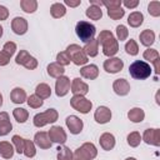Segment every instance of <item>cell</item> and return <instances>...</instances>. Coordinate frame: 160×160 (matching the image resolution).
<instances>
[{"label":"cell","mask_w":160,"mask_h":160,"mask_svg":"<svg viewBox=\"0 0 160 160\" xmlns=\"http://www.w3.org/2000/svg\"><path fill=\"white\" fill-rule=\"evenodd\" d=\"M22 154L26 158H34L36 155V149H35V144L31 140L25 139V144H24V151Z\"/></svg>","instance_id":"obj_34"},{"label":"cell","mask_w":160,"mask_h":160,"mask_svg":"<svg viewBox=\"0 0 160 160\" xmlns=\"http://www.w3.org/2000/svg\"><path fill=\"white\" fill-rule=\"evenodd\" d=\"M50 14H51L52 18L60 19V18H62L66 14V8L61 2H55V4H52L50 6Z\"/></svg>","instance_id":"obj_30"},{"label":"cell","mask_w":160,"mask_h":160,"mask_svg":"<svg viewBox=\"0 0 160 160\" xmlns=\"http://www.w3.org/2000/svg\"><path fill=\"white\" fill-rule=\"evenodd\" d=\"M85 14L90 20H100L102 18V10L100 6H96V5H90L86 9Z\"/></svg>","instance_id":"obj_31"},{"label":"cell","mask_w":160,"mask_h":160,"mask_svg":"<svg viewBox=\"0 0 160 160\" xmlns=\"http://www.w3.org/2000/svg\"><path fill=\"white\" fill-rule=\"evenodd\" d=\"M70 61H71V59H70V56H69V54H68L66 51H60V52L56 55V62H58L59 65H61V66L69 65Z\"/></svg>","instance_id":"obj_43"},{"label":"cell","mask_w":160,"mask_h":160,"mask_svg":"<svg viewBox=\"0 0 160 160\" xmlns=\"http://www.w3.org/2000/svg\"><path fill=\"white\" fill-rule=\"evenodd\" d=\"M70 105L74 110L81 114H88L92 108V102L85 96H80V95H74L70 99Z\"/></svg>","instance_id":"obj_7"},{"label":"cell","mask_w":160,"mask_h":160,"mask_svg":"<svg viewBox=\"0 0 160 160\" xmlns=\"http://www.w3.org/2000/svg\"><path fill=\"white\" fill-rule=\"evenodd\" d=\"M121 4H124L125 8H128V9H134L139 5V1L138 0H124V1H121Z\"/></svg>","instance_id":"obj_48"},{"label":"cell","mask_w":160,"mask_h":160,"mask_svg":"<svg viewBox=\"0 0 160 160\" xmlns=\"http://www.w3.org/2000/svg\"><path fill=\"white\" fill-rule=\"evenodd\" d=\"M101 2H102V5L106 6L108 9L121 6V0H104V1H101Z\"/></svg>","instance_id":"obj_46"},{"label":"cell","mask_w":160,"mask_h":160,"mask_svg":"<svg viewBox=\"0 0 160 160\" xmlns=\"http://www.w3.org/2000/svg\"><path fill=\"white\" fill-rule=\"evenodd\" d=\"M2 51H5L6 54H9L10 56H12V55L15 54V51H16V44L12 42V41L5 42L4 46H2Z\"/></svg>","instance_id":"obj_45"},{"label":"cell","mask_w":160,"mask_h":160,"mask_svg":"<svg viewBox=\"0 0 160 160\" xmlns=\"http://www.w3.org/2000/svg\"><path fill=\"white\" fill-rule=\"evenodd\" d=\"M98 42L102 46V54L105 56H114L119 51V42L114 38V34L110 30H102L100 31L98 36Z\"/></svg>","instance_id":"obj_1"},{"label":"cell","mask_w":160,"mask_h":160,"mask_svg":"<svg viewBox=\"0 0 160 160\" xmlns=\"http://www.w3.org/2000/svg\"><path fill=\"white\" fill-rule=\"evenodd\" d=\"M15 62L18 65H22L28 70H34L38 68V60L31 56L26 50H20L15 58Z\"/></svg>","instance_id":"obj_8"},{"label":"cell","mask_w":160,"mask_h":160,"mask_svg":"<svg viewBox=\"0 0 160 160\" xmlns=\"http://www.w3.org/2000/svg\"><path fill=\"white\" fill-rule=\"evenodd\" d=\"M142 22H144V15L140 11H132L128 16V24L131 28H139Z\"/></svg>","instance_id":"obj_26"},{"label":"cell","mask_w":160,"mask_h":160,"mask_svg":"<svg viewBox=\"0 0 160 160\" xmlns=\"http://www.w3.org/2000/svg\"><path fill=\"white\" fill-rule=\"evenodd\" d=\"M129 72H130L131 78H134L136 80H145L151 75V68L148 62L136 60L132 64H130Z\"/></svg>","instance_id":"obj_2"},{"label":"cell","mask_w":160,"mask_h":160,"mask_svg":"<svg viewBox=\"0 0 160 160\" xmlns=\"http://www.w3.org/2000/svg\"><path fill=\"white\" fill-rule=\"evenodd\" d=\"M125 160H136V159H135V158H126Z\"/></svg>","instance_id":"obj_54"},{"label":"cell","mask_w":160,"mask_h":160,"mask_svg":"<svg viewBox=\"0 0 160 160\" xmlns=\"http://www.w3.org/2000/svg\"><path fill=\"white\" fill-rule=\"evenodd\" d=\"M48 135H49V139H50L51 142L64 144L68 140V135H66L65 130L61 126H56V125L51 126L49 132H48Z\"/></svg>","instance_id":"obj_9"},{"label":"cell","mask_w":160,"mask_h":160,"mask_svg":"<svg viewBox=\"0 0 160 160\" xmlns=\"http://www.w3.org/2000/svg\"><path fill=\"white\" fill-rule=\"evenodd\" d=\"M11 140H12V144H14V146H15L16 152L22 154V151H24V144H25V139H24V138H21L20 135H14Z\"/></svg>","instance_id":"obj_40"},{"label":"cell","mask_w":160,"mask_h":160,"mask_svg":"<svg viewBox=\"0 0 160 160\" xmlns=\"http://www.w3.org/2000/svg\"><path fill=\"white\" fill-rule=\"evenodd\" d=\"M98 155L96 146L92 142H84L72 154V160H92Z\"/></svg>","instance_id":"obj_4"},{"label":"cell","mask_w":160,"mask_h":160,"mask_svg":"<svg viewBox=\"0 0 160 160\" xmlns=\"http://www.w3.org/2000/svg\"><path fill=\"white\" fill-rule=\"evenodd\" d=\"M35 95L39 96L41 100L48 99V98H50V95H51V88H50L48 84H45V82H40V84L35 88Z\"/></svg>","instance_id":"obj_28"},{"label":"cell","mask_w":160,"mask_h":160,"mask_svg":"<svg viewBox=\"0 0 160 160\" xmlns=\"http://www.w3.org/2000/svg\"><path fill=\"white\" fill-rule=\"evenodd\" d=\"M20 8L26 14H32L38 9V1L36 0H21L20 1Z\"/></svg>","instance_id":"obj_32"},{"label":"cell","mask_w":160,"mask_h":160,"mask_svg":"<svg viewBox=\"0 0 160 160\" xmlns=\"http://www.w3.org/2000/svg\"><path fill=\"white\" fill-rule=\"evenodd\" d=\"M125 51L129 55H131V56L138 55L139 54V45H138V42L135 40H132V39L128 40V42L125 44Z\"/></svg>","instance_id":"obj_37"},{"label":"cell","mask_w":160,"mask_h":160,"mask_svg":"<svg viewBox=\"0 0 160 160\" xmlns=\"http://www.w3.org/2000/svg\"><path fill=\"white\" fill-rule=\"evenodd\" d=\"M8 18H9V10L4 5H0V21L6 20Z\"/></svg>","instance_id":"obj_49"},{"label":"cell","mask_w":160,"mask_h":160,"mask_svg":"<svg viewBox=\"0 0 160 160\" xmlns=\"http://www.w3.org/2000/svg\"><path fill=\"white\" fill-rule=\"evenodd\" d=\"M124 68V61L119 58H109L104 61V70L109 74H116Z\"/></svg>","instance_id":"obj_11"},{"label":"cell","mask_w":160,"mask_h":160,"mask_svg":"<svg viewBox=\"0 0 160 160\" xmlns=\"http://www.w3.org/2000/svg\"><path fill=\"white\" fill-rule=\"evenodd\" d=\"M141 140H144L148 145L159 146L160 145V130L159 129H146L144 131V135L141 136Z\"/></svg>","instance_id":"obj_12"},{"label":"cell","mask_w":160,"mask_h":160,"mask_svg":"<svg viewBox=\"0 0 160 160\" xmlns=\"http://www.w3.org/2000/svg\"><path fill=\"white\" fill-rule=\"evenodd\" d=\"M1 105H2V95L0 94V106H1Z\"/></svg>","instance_id":"obj_53"},{"label":"cell","mask_w":160,"mask_h":160,"mask_svg":"<svg viewBox=\"0 0 160 160\" xmlns=\"http://www.w3.org/2000/svg\"><path fill=\"white\" fill-rule=\"evenodd\" d=\"M11 30L16 35H24L28 31V21L21 16H16L11 20Z\"/></svg>","instance_id":"obj_17"},{"label":"cell","mask_w":160,"mask_h":160,"mask_svg":"<svg viewBox=\"0 0 160 160\" xmlns=\"http://www.w3.org/2000/svg\"><path fill=\"white\" fill-rule=\"evenodd\" d=\"M46 70H48L49 76H51V78H56V79H58V78H60V76H62V75H64V72H65L64 66L59 65L58 62H50V64L48 65Z\"/></svg>","instance_id":"obj_25"},{"label":"cell","mask_w":160,"mask_h":160,"mask_svg":"<svg viewBox=\"0 0 160 160\" xmlns=\"http://www.w3.org/2000/svg\"><path fill=\"white\" fill-rule=\"evenodd\" d=\"M58 160H72V152L68 146L58 148Z\"/></svg>","instance_id":"obj_35"},{"label":"cell","mask_w":160,"mask_h":160,"mask_svg":"<svg viewBox=\"0 0 160 160\" xmlns=\"http://www.w3.org/2000/svg\"><path fill=\"white\" fill-rule=\"evenodd\" d=\"M34 144L38 145L40 149H50L51 148V141L49 139L48 132H45V131H39L35 134Z\"/></svg>","instance_id":"obj_18"},{"label":"cell","mask_w":160,"mask_h":160,"mask_svg":"<svg viewBox=\"0 0 160 160\" xmlns=\"http://www.w3.org/2000/svg\"><path fill=\"white\" fill-rule=\"evenodd\" d=\"M80 75L85 79H89V80H94L99 76V68L94 64H90V65H85L80 69Z\"/></svg>","instance_id":"obj_20"},{"label":"cell","mask_w":160,"mask_h":160,"mask_svg":"<svg viewBox=\"0 0 160 160\" xmlns=\"http://www.w3.org/2000/svg\"><path fill=\"white\" fill-rule=\"evenodd\" d=\"M80 4H81L80 0H76V1H72V0H65V5H68V6H70V8H76V6H79Z\"/></svg>","instance_id":"obj_50"},{"label":"cell","mask_w":160,"mask_h":160,"mask_svg":"<svg viewBox=\"0 0 160 160\" xmlns=\"http://www.w3.org/2000/svg\"><path fill=\"white\" fill-rule=\"evenodd\" d=\"M126 140H128L129 146H131V148H136V146L140 145L141 135H140V132H138V131H132V132H130V134L128 135Z\"/></svg>","instance_id":"obj_36"},{"label":"cell","mask_w":160,"mask_h":160,"mask_svg":"<svg viewBox=\"0 0 160 160\" xmlns=\"http://www.w3.org/2000/svg\"><path fill=\"white\" fill-rule=\"evenodd\" d=\"M94 119L98 124H106L111 119V110L108 106H99L94 112Z\"/></svg>","instance_id":"obj_15"},{"label":"cell","mask_w":160,"mask_h":160,"mask_svg":"<svg viewBox=\"0 0 160 160\" xmlns=\"http://www.w3.org/2000/svg\"><path fill=\"white\" fill-rule=\"evenodd\" d=\"M10 55L9 54H6L5 51H0V66H5V65H8L9 64V61H10Z\"/></svg>","instance_id":"obj_47"},{"label":"cell","mask_w":160,"mask_h":160,"mask_svg":"<svg viewBox=\"0 0 160 160\" xmlns=\"http://www.w3.org/2000/svg\"><path fill=\"white\" fill-rule=\"evenodd\" d=\"M65 122H66V126H68V129L70 130V132L74 134V135L80 134L81 130H82V128H84V122H82V120H81L80 118L75 116V115H70V116H68L66 120H65Z\"/></svg>","instance_id":"obj_13"},{"label":"cell","mask_w":160,"mask_h":160,"mask_svg":"<svg viewBox=\"0 0 160 160\" xmlns=\"http://www.w3.org/2000/svg\"><path fill=\"white\" fill-rule=\"evenodd\" d=\"M26 102H28V105H29L30 108H32V109H39L40 106H42L44 100H41L39 96H36V95L34 94V95H30V96L26 99Z\"/></svg>","instance_id":"obj_39"},{"label":"cell","mask_w":160,"mask_h":160,"mask_svg":"<svg viewBox=\"0 0 160 160\" xmlns=\"http://www.w3.org/2000/svg\"><path fill=\"white\" fill-rule=\"evenodd\" d=\"M70 86H71V84H70V79L68 76L62 75V76L58 78L56 82H55V92H56V95L59 98L65 96L70 91Z\"/></svg>","instance_id":"obj_10"},{"label":"cell","mask_w":160,"mask_h":160,"mask_svg":"<svg viewBox=\"0 0 160 160\" xmlns=\"http://www.w3.org/2000/svg\"><path fill=\"white\" fill-rule=\"evenodd\" d=\"M66 52L69 54L71 61H72L75 65H78V66L85 65V64L88 62V56L85 55L82 48H80L78 44H71V45H69V46L66 48Z\"/></svg>","instance_id":"obj_6"},{"label":"cell","mask_w":160,"mask_h":160,"mask_svg":"<svg viewBox=\"0 0 160 160\" xmlns=\"http://www.w3.org/2000/svg\"><path fill=\"white\" fill-rule=\"evenodd\" d=\"M11 130H12V125L10 122L9 114L5 111H1L0 112V136L8 135Z\"/></svg>","instance_id":"obj_19"},{"label":"cell","mask_w":160,"mask_h":160,"mask_svg":"<svg viewBox=\"0 0 160 160\" xmlns=\"http://www.w3.org/2000/svg\"><path fill=\"white\" fill-rule=\"evenodd\" d=\"M75 31H76V35L78 38L82 41V42H89L90 40L94 39L95 36V32H96V29L92 24H90L89 21H84V20H80L76 26H75Z\"/></svg>","instance_id":"obj_3"},{"label":"cell","mask_w":160,"mask_h":160,"mask_svg":"<svg viewBox=\"0 0 160 160\" xmlns=\"http://www.w3.org/2000/svg\"><path fill=\"white\" fill-rule=\"evenodd\" d=\"M139 39H140V42L144 46L150 48L154 44V41H155V32L152 30H150V29H145V30H142L140 32Z\"/></svg>","instance_id":"obj_22"},{"label":"cell","mask_w":160,"mask_h":160,"mask_svg":"<svg viewBox=\"0 0 160 160\" xmlns=\"http://www.w3.org/2000/svg\"><path fill=\"white\" fill-rule=\"evenodd\" d=\"M142 56H144L145 60H148V61H150V62H154V61H156L158 59H160V58H159V52H158V50H155V49H150V48L146 49V50L144 51Z\"/></svg>","instance_id":"obj_41"},{"label":"cell","mask_w":160,"mask_h":160,"mask_svg":"<svg viewBox=\"0 0 160 160\" xmlns=\"http://www.w3.org/2000/svg\"><path fill=\"white\" fill-rule=\"evenodd\" d=\"M129 36V30L126 29L125 25H118L116 26V38H118V41H124L126 40Z\"/></svg>","instance_id":"obj_42"},{"label":"cell","mask_w":160,"mask_h":160,"mask_svg":"<svg viewBox=\"0 0 160 160\" xmlns=\"http://www.w3.org/2000/svg\"><path fill=\"white\" fill-rule=\"evenodd\" d=\"M148 11L154 18L160 16V2L159 1H151L148 6Z\"/></svg>","instance_id":"obj_44"},{"label":"cell","mask_w":160,"mask_h":160,"mask_svg":"<svg viewBox=\"0 0 160 160\" xmlns=\"http://www.w3.org/2000/svg\"><path fill=\"white\" fill-rule=\"evenodd\" d=\"M2 31H4V29H2V26L0 25V38L2 36Z\"/></svg>","instance_id":"obj_52"},{"label":"cell","mask_w":160,"mask_h":160,"mask_svg":"<svg viewBox=\"0 0 160 160\" xmlns=\"http://www.w3.org/2000/svg\"><path fill=\"white\" fill-rule=\"evenodd\" d=\"M112 90L119 96H125L130 92V84L126 79H116L112 82Z\"/></svg>","instance_id":"obj_16"},{"label":"cell","mask_w":160,"mask_h":160,"mask_svg":"<svg viewBox=\"0 0 160 160\" xmlns=\"http://www.w3.org/2000/svg\"><path fill=\"white\" fill-rule=\"evenodd\" d=\"M71 92L74 95H80V96H85L89 92V85L86 82H84L80 78H75L71 81Z\"/></svg>","instance_id":"obj_14"},{"label":"cell","mask_w":160,"mask_h":160,"mask_svg":"<svg viewBox=\"0 0 160 160\" xmlns=\"http://www.w3.org/2000/svg\"><path fill=\"white\" fill-rule=\"evenodd\" d=\"M14 155V146L9 141H0V156L4 159H11Z\"/></svg>","instance_id":"obj_29"},{"label":"cell","mask_w":160,"mask_h":160,"mask_svg":"<svg viewBox=\"0 0 160 160\" xmlns=\"http://www.w3.org/2000/svg\"><path fill=\"white\" fill-rule=\"evenodd\" d=\"M12 116H14V119H15L18 122L22 124V122H25V121L28 120L29 112H28V110L24 109V108H15V109L12 110Z\"/></svg>","instance_id":"obj_33"},{"label":"cell","mask_w":160,"mask_h":160,"mask_svg":"<svg viewBox=\"0 0 160 160\" xmlns=\"http://www.w3.org/2000/svg\"><path fill=\"white\" fill-rule=\"evenodd\" d=\"M128 118L132 122H141L145 119V112L141 108H132L128 112Z\"/></svg>","instance_id":"obj_27"},{"label":"cell","mask_w":160,"mask_h":160,"mask_svg":"<svg viewBox=\"0 0 160 160\" xmlns=\"http://www.w3.org/2000/svg\"><path fill=\"white\" fill-rule=\"evenodd\" d=\"M58 118H59V114H58V111L55 109H48L44 112L36 114L34 116V119H32V122H34V125L36 128H42V126H45L48 124L55 122L58 120Z\"/></svg>","instance_id":"obj_5"},{"label":"cell","mask_w":160,"mask_h":160,"mask_svg":"<svg viewBox=\"0 0 160 160\" xmlns=\"http://www.w3.org/2000/svg\"><path fill=\"white\" fill-rule=\"evenodd\" d=\"M99 142H100V146L104 150L109 151V150L114 149V146H115V136L110 132H104V134L100 135Z\"/></svg>","instance_id":"obj_21"},{"label":"cell","mask_w":160,"mask_h":160,"mask_svg":"<svg viewBox=\"0 0 160 160\" xmlns=\"http://www.w3.org/2000/svg\"><path fill=\"white\" fill-rule=\"evenodd\" d=\"M82 50H84V52H85L86 56H90V58L96 56L98 52H99V42H98V40L96 39L90 40L89 42L85 44V46L82 48Z\"/></svg>","instance_id":"obj_24"},{"label":"cell","mask_w":160,"mask_h":160,"mask_svg":"<svg viewBox=\"0 0 160 160\" xmlns=\"http://www.w3.org/2000/svg\"><path fill=\"white\" fill-rule=\"evenodd\" d=\"M10 99L14 104H22L26 101V92L21 88H14L10 92Z\"/></svg>","instance_id":"obj_23"},{"label":"cell","mask_w":160,"mask_h":160,"mask_svg":"<svg viewBox=\"0 0 160 160\" xmlns=\"http://www.w3.org/2000/svg\"><path fill=\"white\" fill-rule=\"evenodd\" d=\"M152 64H154L155 72H156V74H159V72H160V59H158V60H156V61H154Z\"/></svg>","instance_id":"obj_51"},{"label":"cell","mask_w":160,"mask_h":160,"mask_svg":"<svg viewBox=\"0 0 160 160\" xmlns=\"http://www.w3.org/2000/svg\"><path fill=\"white\" fill-rule=\"evenodd\" d=\"M108 15L112 20H119V19H121L125 15V10L121 6H119V8H111V9H108Z\"/></svg>","instance_id":"obj_38"}]
</instances>
